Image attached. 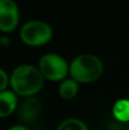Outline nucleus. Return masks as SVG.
Wrapping results in <instances>:
<instances>
[{
  "label": "nucleus",
  "instance_id": "f257e3e1",
  "mask_svg": "<svg viewBox=\"0 0 129 130\" xmlns=\"http://www.w3.org/2000/svg\"><path fill=\"white\" fill-rule=\"evenodd\" d=\"M45 78L40 70L33 65H20L9 76V85L11 90L17 96L33 97L43 87Z\"/></svg>",
  "mask_w": 129,
  "mask_h": 130
},
{
  "label": "nucleus",
  "instance_id": "f03ea898",
  "mask_svg": "<svg viewBox=\"0 0 129 130\" xmlns=\"http://www.w3.org/2000/svg\"><path fill=\"white\" fill-rule=\"evenodd\" d=\"M103 73V63L97 56L81 54L70 64L69 74L78 83H90L96 81Z\"/></svg>",
  "mask_w": 129,
  "mask_h": 130
},
{
  "label": "nucleus",
  "instance_id": "7ed1b4c3",
  "mask_svg": "<svg viewBox=\"0 0 129 130\" xmlns=\"http://www.w3.org/2000/svg\"><path fill=\"white\" fill-rule=\"evenodd\" d=\"M20 37L23 43L30 47H41L53 38V29L42 21H30L20 30Z\"/></svg>",
  "mask_w": 129,
  "mask_h": 130
},
{
  "label": "nucleus",
  "instance_id": "20e7f679",
  "mask_svg": "<svg viewBox=\"0 0 129 130\" xmlns=\"http://www.w3.org/2000/svg\"><path fill=\"white\" fill-rule=\"evenodd\" d=\"M38 69L40 70L43 78L49 81H63L69 74L70 64L62 56L54 53L46 54L39 61Z\"/></svg>",
  "mask_w": 129,
  "mask_h": 130
},
{
  "label": "nucleus",
  "instance_id": "39448f33",
  "mask_svg": "<svg viewBox=\"0 0 129 130\" xmlns=\"http://www.w3.org/2000/svg\"><path fill=\"white\" fill-rule=\"evenodd\" d=\"M20 11L14 0H0V31L10 33L17 27Z\"/></svg>",
  "mask_w": 129,
  "mask_h": 130
},
{
  "label": "nucleus",
  "instance_id": "423d86ee",
  "mask_svg": "<svg viewBox=\"0 0 129 130\" xmlns=\"http://www.w3.org/2000/svg\"><path fill=\"white\" fill-rule=\"evenodd\" d=\"M17 95L13 90H4L0 92V119L11 115L17 108Z\"/></svg>",
  "mask_w": 129,
  "mask_h": 130
},
{
  "label": "nucleus",
  "instance_id": "0eeeda50",
  "mask_svg": "<svg viewBox=\"0 0 129 130\" xmlns=\"http://www.w3.org/2000/svg\"><path fill=\"white\" fill-rule=\"evenodd\" d=\"M41 111L40 101L36 97H29L20 110V117L24 122H33L38 119Z\"/></svg>",
  "mask_w": 129,
  "mask_h": 130
},
{
  "label": "nucleus",
  "instance_id": "6e6552de",
  "mask_svg": "<svg viewBox=\"0 0 129 130\" xmlns=\"http://www.w3.org/2000/svg\"><path fill=\"white\" fill-rule=\"evenodd\" d=\"M79 91V83L73 79H65L61 82L58 87V95L63 99H72L77 96Z\"/></svg>",
  "mask_w": 129,
  "mask_h": 130
},
{
  "label": "nucleus",
  "instance_id": "1a4fd4ad",
  "mask_svg": "<svg viewBox=\"0 0 129 130\" xmlns=\"http://www.w3.org/2000/svg\"><path fill=\"white\" fill-rule=\"evenodd\" d=\"M112 114L114 119L119 122H129V99L122 98L114 103L112 107Z\"/></svg>",
  "mask_w": 129,
  "mask_h": 130
},
{
  "label": "nucleus",
  "instance_id": "9d476101",
  "mask_svg": "<svg viewBox=\"0 0 129 130\" xmlns=\"http://www.w3.org/2000/svg\"><path fill=\"white\" fill-rule=\"evenodd\" d=\"M56 130H89L87 124L84 121L75 118L65 119L58 124Z\"/></svg>",
  "mask_w": 129,
  "mask_h": 130
},
{
  "label": "nucleus",
  "instance_id": "9b49d317",
  "mask_svg": "<svg viewBox=\"0 0 129 130\" xmlns=\"http://www.w3.org/2000/svg\"><path fill=\"white\" fill-rule=\"evenodd\" d=\"M9 85V76L6 73V71L0 69V92L7 90V87Z\"/></svg>",
  "mask_w": 129,
  "mask_h": 130
},
{
  "label": "nucleus",
  "instance_id": "f8f14e48",
  "mask_svg": "<svg viewBox=\"0 0 129 130\" xmlns=\"http://www.w3.org/2000/svg\"><path fill=\"white\" fill-rule=\"evenodd\" d=\"M0 46L5 47V48L9 47V46H10V39L7 36H1L0 37Z\"/></svg>",
  "mask_w": 129,
  "mask_h": 130
},
{
  "label": "nucleus",
  "instance_id": "ddd939ff",
  "mask_svg": "<svg viewBox=\"0 0 129 130\" xmlns=\"http://www.w3.org/2000/svg\"><path fill=\"white\" fill-rule=\"evenodd\" d=\"M7 130H30V129L25 126H22V124H16V126L10 127V128H8Z\"/></svg>",
  "mask_w": 129,
  "mask_h": 130
}]
</instances>
